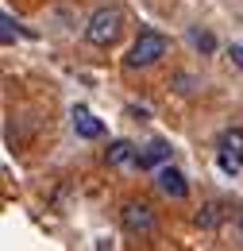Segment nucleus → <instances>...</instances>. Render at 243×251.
<instances>
[{
    "instance_id": "obj_1",
    "label": "nucleus",
    "mask_w": 243,
    "mask_h": 251,
    "mask_svg": "<svg viewBox=\"0 0 243 251\" xmlns=\"http://www.w3.org/2000/svg\"><path fill=\"white\" fill-rule=\"evenodd\" d=\"M170 50V39L162 31H154V27H143L139 31V39L131 43V50H127V58H123V66L127 70H147V66L162 62V54Z\"/></svg>"
},
{
    "instance_id": "obj_2",
    "label": "nucleus",
    "mask_w": 243,
    "mask_h": 251,
    "mask_svg": "<svg viewBox=\"0 0 243 251\" xmlns=\"http://www.w3.org/2000/svg\"><path fill=\"white\" fill-rule=\"evenodd\" d=\"M123 35V12L120 8H97L85 24V39L93 47H112Z\"/></svg>"
},
{
    "instance_id": "obj_3",
    "label": "nucleus",
    "mask_w": 243,
    "mask_h": 251,
    "mask_svg": "<svg viewBox=\"0 0 243 251\" xmlns=\"http://www.w3.org/2000/svg\"><path fill=\"white\" fill-rule=\"evenodd\" d=\"M120 224L127 236H139V240H147L158 232V217H154V209L147 201H127L120 209Z\"/></svg>"
},
{
    "instance_id": "obj_4",
    "label": "nucleus",
    "mask_w": 243,
    "mask_h": 251,
    "mask_svg": "<svg viewBox=\"0 0 243 251\" xmlns=\"http://www.w3.org/2000/svg\"><path fill=\"white\" fill-rule=\"evenodd\" d=\"M216 162H220L224 174H240V166H243V124L240 127H228V131L220 135Z\"/></svg>"
},
{
    "instance_id": "obj_5",
    "label": "nucleus",
    "mask_w": 243,
    "mask_h": 251,
    "mask_svg": "<svg viewBox=\"0 0 243 251\" xmlns=\"http://www.w3.org/2000/svg\"><path fill=\"white\" fill-rule=\"evenodd\" d=\"M158 189L166 193V197H174V201H185L189 197V182H185V174L178 170V166H170V162H162L158 166Z\"/></svg>"
},
{
    "instance_id": "obj_6",
    "label": "nucleus",
    "mask_w": 243,
    "mask_h": 251,
    "mask_svg": "<svg viewBox=\"0 0 243 251\" xmlns=\"http://www.w3.org/2000/svg\"><path fill=\"white\" fill-rule=\"evenodd\" d=\"M104 162H108L112 170L135 166V162H139V147H135V143H127V139H116V143H108V151H104Z\"/></svg>"
},
{
    "instance_id": "obj_7",
    "label": "nucleus",
    "mask_w": 243,
    "mask_h": 251,
    "mask_svg": "<svg viewBox=\"0 0 243 251\" xmlns=\"http://www.w3.org/2000/svg\"><path fill=\"white\" fill-rule=\"evenodd\" d=\"M166 158H170V143H166V139H151V143L139 151V162H135V166H139V170H158Z\"/></svg>"
},
{
    "instance_id": "obj_8",
    "label": "nucleus",
    "mask_w": 243,
    "mask_h": 251,
    "mask_svg": "<svg viewBox=\"0 0 243 251\" xmlns=\"http://www.w3.org/2000/svg\"><path fill=\"white\" fill-rule=\"evenodd\" d=\"M73 131H77L81 139H100V135H104V124L93 116L89 108H73Z\"/></svg>"
},
{
    "instance_id": "obj_9",
    "label": "nucleus",
    "mask_w": 243,
    "mask_h": 251,
    "mask_svg": "<svg viewBox=\"0 0 243 251\" xmlns=\"http://www.w3.org/2000/svg\"><path fill=\"white\" fill-rule=\"evenodd\" d=\"M220 217H224V205H205V209H201V213H197V224H201V228H216V224H220Z\"/></svg>"
},
{
    "instance_id": "obj_10",
    "label": "nucleus",
    "mask_w": 243,
    "mask_h": 251,
    "mask_svg": "<svg viewBox=\"0 0 243 251\" xmlns=\"http://www.w3.org/2000/svg\"><path fill=\"white\" fill-rule=\"evenodd\" d=\"M189 39L201 47V50H216V39H213V31H201V27H193L189 31Z\"/></svg>"
},
{
    "instance_id": "obj_11",
    "label": "nucleus",
    "mask_w": 243,
    "mask_h": 251,
    "mask_svg": "<svg viewBox=\"0 0 243 251\" xmlns=\"http://www.w3.org/2000/svg\"><path fill=\"white\" fill-rule=\"evenodd\" d=\"M0 24H4V43L12 47V43H16V35H20V27H16V20H12V12H4V16H0Z\"/></svg>"
},
{
    "instance_id": "obj_12",
    "label": "nucleus",
    "mask_w": 243,
    "mask_h": 251,
    "mask_svg": "<svg viewBox=\"0 0 243 251\" xmlns=\"http://www.w3.org/2000/svg\"><path fill=\"white\" fill-rule=\"evenodd\" d=\"M228 54H232V62H236V66H240V70H243V47H240V43H236V47H232Z\"/></svg>"
},
{
    "instance_id": "obj_13",
    "label": "nucleus",
    "mask_w": 243,
    "mask_h": 251,
    "mask_svg": "<svg viewBox=\"0 0 243 251\" xmlns=\"http://www.w3.org/2000/svg\"><path fill=\"white\" fill-rule=\"evenodd\" d=\"M240 232H243V217H240Z\"/></svg>"
}]
</instances>
